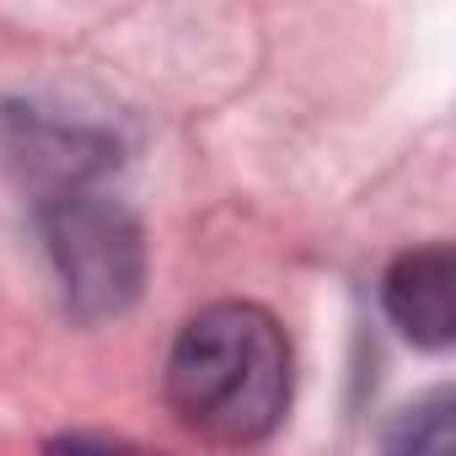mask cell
Segmentation results:
<instances>
[{
  "label": "cell",
  "mask_w": 456,
  "mask_h": 456,
  "mask_svg": "<svg viewBox=\"0 0 456 456\" xmlns=\"http://www.w3.org/2000/svg\"><path fill=\"white\" fill-rule=\"evenodd\" d=\"M167 403L199 440L258 445L290 408V338L253 301L204 306L172 344Z\"/></svg>",
  "instance_id": "obj_1"
},
{
  "label": "cell",
  "mask_w": 456,
  "mask_h": 456,
  "mask_svg": "<svg viewBox=\"0 0 456 456\" xmlns=\"http://www.w3.org/2000/svg\"><path fill=\"white\" fill-rule=\"evenodd\" d=\"M38 232H44V253L54 264V280L65 290V306L81 322H108L124 317L140 290H145V237L140 220L86 188H65L38 199Z\"/></svg>",
  "instance_id": "obj_2"
},
{
  "label": "cell",
  "mask_w": 456,
  "mask_h": 456,
  "mask_svg": "<svg viewBox=\"0 0 456 456\" xmlns=\"http://www.w3.org/2000/svg\"><path fill=\"white\" fill-rule=\"evenodd\" d=\"M0 156H6L22 188L49 199V193L97 183L118 161V140L108 124L81 113L44 108V102H6L0 108Z\"/></svg>",
  "instance_id": "obj_3"
},
{
  "label": "cell",
  "mask_w": 456,
  "mask_h": 456,
  "mask_svg": "<svg viewBox=\"0 0 456 456\" xmlns=\"http://www.w3.org/2000/svg\"><path fill=\"white\" fill-rule=\"evenodd\" d=\"M381 306L419 349H451L456 338V253L445 242L403 253L381 280Z\"/></svg>",
  "instance_id": "obj_4"
},
{
  "label": "cell",
  "mask_w": 456,
  "mask_h": 456,
  "mask_svg": "<svg viewBox=\"0 0 456 456\" xmlns=\"http://www.w3.org/2000/svg\"><path fill=\"white\" fill-rule=\"evenodd\" d=\"M387 451H451V392H429L403 408L397 429H387Z\"/></svg>",
  "instance_id": "obj_5"
}]
</instances>
